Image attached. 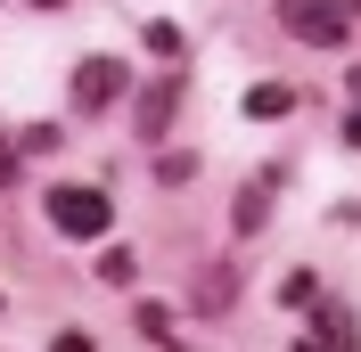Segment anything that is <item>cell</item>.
<instances>
[{"label": "cell", "instance_id": "18", "mask_svg": "<svg viewBox=\"0 0 361 352\" xmlns=\"http://www.w3.org/2000/svg\"><path fill=\"white\" fill-rule=\"evenodd\" d=\"M295 352H320V344H312V336H295Z\"/></svg>", "mask_w": 361, "mask_h": 352}, {"label": "cell", "instance_id": "17", "mask_svg": "<svg viewBox=\"0 0 361 352\" xmlns=\"http://www.w3.org/2000/svg\"><path fill=\"white\" fill-rule=\"evenodd\" d=\"M345 148H361V107H353V115H345Z\"/></svg>", "mask_w": 361, "mask_h": 352}, {"label": "cell", "instance_id": "4", "mask_svg": "<svg viewBox=\"0 0 361 352\" xmlns=\"http://www.w3.org/2000/svg\"><path fill=\"white\" fill-rule=\"evenodd\" d=\"M180 74H157V82L140 90V107H132V123H140V139H164V123H173V107H180Z\"/></svg>", "mask_w": 361, "mask_h": 352}, {"label": "cell", "instance_id": "20", "mask_svg": "<svg viewBox=\"0 0 361 352\" xmlns=\"http://www.w3.org/2000/svg\"><path fill=\"white\" fill-rule=\"evenodd\" d=\"M33 8H58V0H33Z\"/></svg>", "mask_w": 361, "mask_h": 352}, {"label": "cell", "instance_id": "8", "mask_svg": "<svg viewBox=\"0 0 361 352\" xmlns=\"http://www.w3.org/2000/svg\"><path fill=\"white\" fill-rule=\"evenodd\" d=\"M288 107H295V90H288V82H255V90H247V115H255V123H279Z\"/></svg>", "mask_w": 361, "mask_h": 352}, {"label": "cell", "instance_id": "16", "mask_svg": "<svg viewBox=\"0 0 361 352\" xmlns=\"http://www.w3.org/2000/svg\"><path fill=\"white\" fill-rule=\"evenodd\" d=\"M8 180H17V148H8V139H0V189H8Z\"/></svg>", "mask_w": 361, "mask_h": 352}, {"label": "cell", "instance_id": "5", "mask_svg": "<svg viewBox=\"0 0 361 352\" xmlns=\"http://www.w3.org/2000/svg\"><path fill=\"white\" fill-rule=\"evenodd\" d=\"M230 295H238V270H230V263H197L189 303H197V311H230Z\"/></svg>", "mask_w": 361, "mask_h": 352}, {"label": "cell", "instance_id": "1", "mask_svg": "<svg viewBox=\"0 0 361 352\" xmlns=\"http://www.w3.org/2000/svg\"><path fill=\"white\" fill-rule=\"evenodd\" d=\"M49 230H66V238H107L115 230L107 189H49Z\"/></svg>", "mask_w": 361, "mask_h": 352}, {"label": "cell", "instance_id": "2", "mask_svg": "<svg viewBox=\"0 0 361 352\" xmlns=\"http://www.w3.org/2000/svg\"><path fill=\"white\" fill-rule=\"evenodd\" d=\"M279 25L295 42H312V49H337L353 33V8H337V0H279Z\"/></svg>", "mask_w": 361, "mask_h": 352}, {"label": "cell", "instance_id": "11", "mask_svg": "<svg viewBox=\"0 0 361 352\" xmlns=\"http://www.w3.org/2000/svg\"><path fill=\"white\" fill-rule=\"evenodd\" d=\"M132 328H140V336H157V344H173V311H164V303H140Z\"/></svg>", "mask_w": 361, "mask_h": 352}, {"label": "cell", "instance_id": "6", "mask_svg": "<svg viewBox=\"0 0 361 352\" xmlns=\"http://www.w3.org/2000/svg\"><path fill=\"white\" fill-rule=\"evenodd\" d=\"M271 180H279V172H263L255 189H238V205H230V230H238V238H255V230H263V213H271Z\"/></svg>", "mask_w": 361, "mask_h": 352}, {"label": "cell", "instance_id": "14", "mask_svg": "<svg viewBox=\"0 0 361 352\" xmlns=\"http://www.w3.org/2000/svg\"><path fill=\"white\" fill-rule=\"evenodd\" d=\"M49 148H58V123H33V132L17 139V156H49Z\"/></svg>", "mask_w": 361, "mask_h": 352}, {"label": "cell", "instance_id": "3", "mask_svg": "<svg viewBox=\"0 0 361 352\" xmlns=\"http://www.w3.org/2000/svg\"><path fill=\"white\" fill-rule=\"evenodd\" d=\"M115 99H123V66H115V58H82V66H74V107L99 115V107H115Z\"/></svg>", "mask_w": 361, "mask_h": 352}, {"label": "cell", "instance_id": "10", "mask_svg": "<svg viewBox=\"0 0 361 352\" xmlns=\"http://www.w3.org/2000/svg\"><path fill=\"white\" fill-rule=\"evenodd\" d=\"M279 303H288V311L320 303V279H312V270H288V279H279Z\"/></svg>", "mask_w": 361, "mask_h": 352}, {"label": "cell", "instance_id": "13", "mask_svg": "<svg viewBox=\"0 0 361 352\" xmlns=\"http://www.w3.org/2000/svg\"><path fill=\"white\" fill-rule=\"evenodd\" d=\"M189 172H197V156H157V180H164V189H180Z\"/></svg>", "mask_w": 361, "mask_h": 352}, {"label": "cell", "instance_id": "9", "mask_svg": "<svg viewBox=\"0 0 361 352\" xmlns=\"http://www.w3.org/2000/svg\"><path fill=\"white\" fill-rule=\"evenodd\" d=\"M90 279H99V287H132V279H140V263H132V246H107V254L90 263Z\"/></svg>", "mask_w": 361, "mask_h": 352}, {"label": "cell", "instance_id": "7", "mask_svg": "<svg viewBox=\"0 0 361 352\" xmlns=\"http://www.w3.org/2000/svg\"><path fill=\"white\" fill-rule=\"evenodd\" d=\"M312 344L320 352H353V320H345L337 303H312Z\"/></svg>", "mask_w": 361, "mask_h": 352}, {"label": "cell", "instance_id": "19", "mask_svg": "<svg viewBox=\"0 0 361 352\" xmlns=\"http://www.w3.org/2000/svg\"><path fill=\"white\" fill-rule=\"evenodd\" d=\"M353 99H361V66H353Z\"/></svg>", "mask_w": 361, "mask_h": 352}, {"label": "cell", "instance_id": "15", "mask_svg": "<svg viewBox=\"0 0 361 352\" xmlns=\"http://www.w3.org/2000/svg\"><path fill=\"white\" fill-rule=\"evenodd\" d=\"M49 352H99V344H90V328H58V336H49Z\"/></svg>", "mask_w": 361, "mask_h": 352}, {"label": "cell", "instance_id": "21", "mask_svg": "<svg viewBox=\"0 0 361 352\" xmlns=\"http://www.w3.org/2000/svg\"><path fill=\"white\" fill-rule=\"evenodd\" d=\"M337 8H361V0H337Z\"/></svg>", "mask_w": 361, "mask_h": 352}, {"label": "cell", "instance_id": "12", "mask_svg": "<svg viewBox=\"0 0 361 352\" xmlns=\"http://www.w3.org/2000/svg\"><path fill=\"white\" fill-rule=\"evenodd\" d=\"M148 49H157V58H180V25L157 17V25H148Z\"/></svg>", "mask_w": 361, "mask_h": 352}]
</instances>
